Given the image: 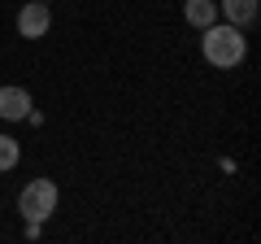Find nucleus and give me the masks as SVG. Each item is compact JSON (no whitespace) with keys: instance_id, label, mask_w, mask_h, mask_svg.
I'll list each match as a JSON object with an SVG mask.
<instances>
[{"instance_id":"423d86ee","label":"nucleus","mask_w":261,"mask_h":244,"mask_svg":"<svg viewBox=\"0 0 261 244\" xmlns=\"http://www.w3.org/2000/svg\"><path fill=\"white\" fill-rule=\"evenodd\" d=\"M218 13H222L231 27H244V22L257 18V0H222V5H218Z\"/></svg>"},{"instance_id":"6e6552de","label":"nucleus","mask_w":261,"mask_h":244,"mask_svg":"<svg viewBox=\"0 0 261 244\" xmlns=\"http://www.w3.org/2000/svg\"><path fill=\"white\" fill-rule=\"evenodd\" d=\"M44 5H53V0H44Z\"/></svg>"},{"instance_id":"20e7f679","label":"nucleus","mask_w":261,"mask_h":244,"mask_svg":"<svg viewBox=\"0 0 261 244\" xmlns=\"http://www.w3.org/2000/svg\"><path fill=\"white\" fill-rule=\"evenodd\" d=\"M27 113H31V92H27V87L5 83V87H0V118H5V122H22Z\"/></svg>"},{"instance_id":"f257e3e1","label":"nucleus","mask_w":261,"mask_h":244,"mask_svg":"<svg viewBox=\"0 0 261 244\" xmlns=\"http://www.w3.org/2000/svg\"><path fill=\"white\" fill-rule=\"evenodd\" d=\"M200 53H205V61L214 70H235L244 61V53H248V39H244L240 27H231V22H214V27H205Z\"/></svg>"},{"instance_id":"f03ea898","label":"nucleus","mask_w":261,"mask_h":244,"mask_svg":"<svg viewBox=\"0 0 261 244\" xmlns=\"http://www.w3.org/2000/svg\"><path fill=\"white\" fill-rule=\"evenodd\" d=\"M57 201H61V192H57L53 179H31L27 188H22V197H18V214L27 223H44V218L57 214Z\"/></svg>"},{"instance_id":"7ed1b4c3","label":"nucleus","mask_w":261,"mask_h":244,"mask_svg":"<svg viewBox=\"0 0 261 244\" xmlns=\"http://www.w3.org/2000/svg\"><path fill=\"white\" fill-rule=\"evenodd\" d=\"M48 27H53V9H48L44 0H31L18 9V35L22 39H44Z\"/></svg>"},{"instance_id":"39448f33","label":"nucleus","mask_w":261,"mask_h":244,"mask_svg":"<svg viewBox=\"0 0 261 244\" xmlns=\"http://www.w3.org/2000/svg\"><path fill=\"white\" fill-rule=\"evenodd\" d=\"M183 18L192 22V27L205 31V27L218 22V5H214V0H183Z\"/></svg>"},{"instance_id":"0eeeda50","label":"nucleus","mask_w":261,"mask_h":244,"mask_svg":"<svg viewBox=\"0 0 261 244\" xmlns=\"http://www.w3.org/2000/svg\"><path fill=\"white\" fill-rule=\"evenodd\" d=\"M22 157V144L13 140V135H0V170H13Z\"/></svg>"}]
</instances>
